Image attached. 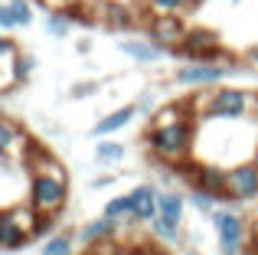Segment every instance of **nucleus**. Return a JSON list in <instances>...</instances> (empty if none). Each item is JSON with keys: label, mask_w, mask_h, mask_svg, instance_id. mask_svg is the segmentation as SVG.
I'll use <instances>...</instances> for the list:
<instances>
[{"label": "nucleus", "mask_w": 258, "mask_h": 255, "mask_svg": "<svg viewBox=\"0 0 258 255\" xmlns=\"http://www.w3.org/2000/svg\"><path fill=\"white\" fill-rule=\"evenodd\" d=\"M183 255H200V252H196V249H183Z\"/></svg>", "instance_id": "e433bc0d"}, {"label": "nucleus", "mask_w": 258, "mask_h": 255, "mask_svg": "<svg viewBox=\"0 0 258 255\" xmlns=\"http://www.w3.org/2000/svg\"><path fill=\"white\" fill-rule=\"evenodd\" d=\"M186 170H189L186 173L189 183H193L196 190H206V193H213L219 203H229V170H222V167H216V164H193V167H186Z\"/></svg>", "instance_id": "9d476101"}, {"label": "nucleus", "mask_w": 258, "mask_h": 255, "mask_svg": "<svg viewBox=\"0 0 258 255\" xmlns=\"http://www.w3.org/2000/svg\"><path fill=\"white\" fill-rule=\"evenodd\" d=\"M101 13H105V26L108 30H131L134 26V17H131V10H124L121 4H105L101 7Z\"/></svg>", "instance_id": "aec40b11"}, {"label": "nucleus", "mask_w": 258, "mask_h": 255, "mask_svg": "<svg viewBox=\"0 0 258 255\" xmlns=\"http://www.w3.org/2000/svg\"><path fill=\"white\" fill-rule=\"evenodd\" d=\"M39 7H46V10H69V7H76L79 0H36Z\"/></svg>", "instance_id": "c756f323"}, {"label": "nucleus", "mask_w": 258, "mask_h": 255, "mask_svg": "<svg viewBox=\"0 0 258 255\" xmlns=\"http://www.w3.org/2000/svg\"><path fill=\"white\" fill-rule=\"evenodd\" d=\"M17 52H20L17 39H10V33H0V62H10Z\"/></svg>", "instance_id": "bb28decb"}, {"label": "nucleus", "mask_w": 258, "mask_h": 255, "mask_svg": "<svg viewBox=\"0 0 258 255\" xmlns=\"http://www.w3.org/2000/svg\"><path fill=\"white\" fill-rule=\"evenodd\" d=\"M7 7H10L13 20H17V30H26V26H33V0H7Z\"/></svg>", "instance_id": "393cba45"}, {"label": "nucleus", "mask_w": 258, "mask_h": 255, "mask_svg": "<svg viewBox=\"0 0 258 255\" xmlns=\"http://www.w3.org/2000/svg\"><path fill=\"white\" fill-rule=\"evenodd\" d=\"M46 33H49V36H56V39L69 36V33H72L69 10H49V13H46Z\"/></svg>", "instance_id": "4be33fe9"}, {"label": "nucleus", "mask_w": 258, "mask_h": 255, "mask_svg": "<svg viewBox=\"0 0 258 255\" xmlns=\"http://www.w3.org/2000/svg\"><path fill=\"white\" fill-rule=\"evenodd\" d=\"M36 219H39V213L30 203L0 210V252H20L23 245H30Z\"/></svg>", "instance_id": "20e7f679"}, {"label": "nucleus", "mask_w": 258, "mask_h": 255, "mask_svg": "<svg viewBox=\"0 0 258 255\" xmlns=\"http://www.w3.org/2000/svg\"><path fill=\"white\" fill-rule=\"evenodd\" d=\"M13 72H10V62H0V92H7V89H13Z\"/></svg>", "instance_id": "c85d7f7f"}, {"label": "nucleus", "mask_w": 258, "mask_h": 255, "mask_svg": "<svg viewBox=\"0 0 258 255\" xmlns=\"http://www.w3.org/2000/svg\"><path fill=\"white\" fill-rule=\"evenodd\" d=\"M232 72H239L232 59H226V62H183V66H176L173 82L183 85V89H216Z\"/></svg>", "instance_id": "423d86ee"}, {"label": "nucleus", "mask_w": 258, "mask_h": 255, "mask_svg": "<svg viewBox=\"0 0 258 255\" xmlns=\"http://www.w3.org/2000/svg\"><path fill=\"white\" fill-rule=\"evenodd\" d=\"M242 62H245V66H248V69H252V72H258V43H255L252 49L245 52V56H242Z\"/></svg>", "instance_id": "473e14b6"}, {"label": "nucleus", "mask_w": 258, "mask_h": 255, "mask_svg": "<svg viewBox=\"0 0 258 255\" xmlns=\"http://www.w3.org/2000/svg\"><path fill=\"white\" fill-rule=\"evenodd\" d=\"M186 203H193L200 213H213L219 200H216L213 193H206V190H196V186H193V193H189V200H186Z\"/></svg>", "instance_id": "a878e982"}, {"label": "nucleus", "mask_w": 258, "mask_h": 255, "mask_svg": "<svg viewBox=\"0 0 258 255\" xmlns=\"http://www.w3.org/2000/svg\"><path fill=\"white\" fill-rule=\"evenodd\" d=\"M147 7L154 13H176V17H183V13H193L200 7V0H147Z\"/></svg>", "instance_id": "5701e85b"}, {"label": "nucleus", "mask_w": 258, "mask_h": 255, "mask_svg": "<svg viewBox=\"0 0 258 255\" xmlns=\"http://www.w3.org/2000/svg\"><path fill=\"white\" fill-rule=\"evenodd\" d=\"M124 223H118V219H111V216H98V219H92V223H85L82 229H79V242L82 245H105V242H111L114 236H118V229Z\"/></svg>", "instance_id": "4468645a"}, {"label": "nucleus", "mask_w": 258, "mask_h": 255, "mask_svg": "<svg viewBox=\"0 0 258 255\" xmlns=\"http://www.w3.org/2000/svg\"><path fill=\"white\" fill-rule=\"evenodd\" d=\"M134 118H138V108H134V105H121V108L108 111L105 118H98V121L92 124V138H111V134L124 131Z\"/></svg>", "instance_id": "2eb2a0df"}, {"label": "nucleus", "mask_w": 258, "mask_h": 255, "mask_svg": "<svg viewBox=\"0 0 258 255\" xmlns=\"http://www.w3.org/2000/svg\"><path fill=\"white\" fill-rule=\"evenodd\" d=\"M255 111H258V92H255Z\"/></svg>", "instance_id": "4c0bfd02"}, {"label": "nucleus", "mask_w": 258, "mask_h": 255, "mask_svg": "<svg viewBox=\"0 0 258 255\" xmlns=\"http://www.w3.org/2000/svg\"><path fill=\"white\" fill-rule=\"evenodd\" d=\"M30 134L23 131V124H17L13 118L0 115V157L13 160V157H23L26 147H30Z\"/></svg>", "instance_id": "9b49d317"}, {"label": "nucleus", "mask_w": 258, "mask_h": 255, "mask_svg": "<svg viewBox=\"0 0 258 255\" xmlns=\"http://www.w3.org/2000/svg\"><path fill=\"white\" fill-rule=\"evenodd\" d=\"M176 49H180V59H186V62H226V59H232L222 49L219 36L209 30H186V36Z\"/></svg>", "instance_id": "0eeeda50"}, {"label": "nucleus", "mask_w": 258, "mask_h": 255, "mask_svg": "<svg viewBox=\"0 0 258 255\" xmlns=\"http://www.w3.org/2000/svg\"><path fill=\"white\" fill-rule=\"evenodd\" d=\"M0 30H4V33L17 30V20H13V13H10V7H7V4H0Z\"/></svg>", "instance_id": "cd10ccee"}, {"label": "nucleus", "mask_w": 258, "mask_h": 255, "mask_svg": "<svg viewBox=\"0 0 258 255\" xmlns=\"http://www.w3.org/2000/svg\"><path fill=\"white\" fill-rule=\"evenodd\" d=\"M209 219H213V229H216L222 255H245L248 252V223H245V216H239V213L229 210V206H222V210L209 213Z\"/></svg>", "instance_id": "39448f33"}, {"label": "nucleus", "mask_w": 258, "mask_h": 255, "mask_svg": "<svg viewBox=\"0 0 258 255\" xmlns=\"http://www.w3.org/2000/svg\"><path fill=\"white\" fill-rule=\"evenodd\" d=\"M183 213H186V197L180 190H157V216L183 223Z\"/></svg>", "instance_id": "dca6fc26"}, {"label": "nucleus", "mask_w": 258, "mask_h": 255, "mask_svg": "<svg viewBox=\"0 0 258 255\" xmlns=\"http://www.w3.org/2000/svg\"><path fill=\"white\" fill-rule=\"evenodd\" d=\"M186 30L189 26L183 23V17H176V13H154V17L147 20V36L164 46L167 56H170V49H176V46L183 43Z\"/></svg>", "instance_id": "1a4fd4ad"}, {"label": "nucleus", "mask_w": 258, "mask_h": 255, "mask_svg": "<svg viewBox=\"0 0 258 255\" xmlns=\"http://www.w3.org/2000/svg\"><path fill=\"white\" fill-rule=\"evenodd\" d=\"M134 108H138V115H147V118H151L154 115V98H151V92H147V95H141V102L134 105Z\"/></svg>", "instance_id": "7c9ffc66"}, {"label": "nucleus", "mask_w": 258, "mask_h": 255, "mask_svg": "<svg viewBox=\"0 0 258 255\" xmlns=\"http://www.w3.org/2000/svg\"><path fill=\"white\" fill-rule=\"evenodd\" d=\"M258 197V160H242L229 167V203H252Z\"/></svg>", "instance_id": "6e6552de"}, {"label": "nucleus", "mask_w": 258, "mask_h": 255, "mask_svg": "<svg viewBox=\"0 0 258 255\" xmlns=\"http://www.w3.org/2000/svg\"><path fill=\"white\" fill-rule=\"evenodd\" d=\"M39 255H76V236L72 232H52V236H46Z\"/></svg>", "instance_id": "6ab92c4d"}, {"label": "nucleus", "mask_w": 258, "mask_h": 255, "mask_svg": "<svg viewBox=\"0 0 258 255\" xmlns=\"http://www.w3.org/2000/svg\"><path fill=\"white\" fill-rule=\"evenodd\" d=\"M118 52H124L131 62H138V66H157L160 59L167 56V49L160 43H154L151 36H131V39H124V43H118Z\"/></svg>", "instance_id": "f8f14e48"}, {"label": "nucleus", "mask_w": 258, "mask_h": 255, "mask_svg": "<svg viewBox=\"0 0 258 255\" xmlns=\"http://www.w3.org/2000/svg\"><path fill=\"white\" fill-rule=\"evenodd\" d=\"M147 151L170 167H183L189 164V154L196 144V115L180 118L173 124H151L147 128Z\"/></svg>", "instance_id": "f03ea898"}, {"label": "nucleus", "mask_w": 258, "mask_h": 255, "mask_svg": "<svg viewBox=\"0 0 258 255\" xmlns=\"http://www.w3.org/2000/svg\"><path fill=\"white\" fill-rule=\"evenodd\" d=\"M92 92H98V85H95V82H82V85L72 89V98H85V95H92Z\"/></svg>", "instance_id": "2f4dec72"}, {"label": "nucleus", "mask_w": 258, "mask_h": 255, "mask_svg": "<svg viewBox=\"0 0 258 255\" xmlns=\"http://www.w3.org/2000/svg\"><path fill=\"white\" fill-rule=\"evenodd\" d=\"M33 69H36V56H30V52H23V49L10 59V72H13V82H17V85L30 82Z\"/></svg>", "instance_id": "412c9836"}, {"label": "nucleus", "mask_w": 258, "mask_h": 255, "mask_svg": "<svg viewBox=\"0 0 258 255\" xmlns=\"http://www.w3.org/2000/svg\"><path fill=\"white\" fill-rule=\"evenodd\" d=\"M127 197H131V219L127 223H151L157 216V186L154 183H138Z\"/></svg>", "instance_id": "ddd939ff"}, {"label": "nucleus", "mask_w": 258, "mask_h": 255, "mask_svg": "<svg viewBox=\"0 0 258 255\" xmlns=\"http://www.w3.org/2000/svg\"><path fill=\"white\" fill-rule=\"evenodd\" d=\"M105 255H127V252H124V249H108Z\"/></svg>", "instance_id": "c9c22d12"}, {"label": "nucleus", "mask_w": 258, "mask_h": 255, "mask_svg": "<svg viewBox=\"0 0 258 255\" xmlns=\"http://www.w3.org/2000/svg\"><path fill=\"white\" fill-rule=\"evenodd\" d=\"M229 4H242V0H229Z\"/></svg>", "instance_id": "ea45409f"}, {"label": "nucleus", "mask_w": 258, "mask_h": 255, "mask_svg": "<svg viewBox=\"0 0 258 255\" xmlns=\"http://www.w3.org/2000/svg\"><path fill=\"white\" fill-rule=\"evenodd\" d=\"M124 157H127V147L121 144V141H114V138H98V144H95V164L114 167V164H121Z\"/></svg>", "instance_id": "f3484780"}, {"label": "nucleus", "mask_w": 258, "mask_h": 255, "mask_svg": "<svg viewBox=\"0 0 258 255\" xmlns=\"http://www.w3.org/2000/svg\"><path fill=\"white\" fill-rule=\"evenodd\" d=\"M252 245H258V219H255V226H252Z\"/></svg>", "instance_id": "f704fd0d"}, {"label": "nucleus", "mask_w": 258, "mask_h": 255, "mask_svg": "<svg viewBox=\"0 0 258 255\" xmlns=\"http://www.w3.org/2000/svg\"><path fill=\"white\" fill-rule=\"evenodd\" d=\"M196 121H239L252 111V95L245 89H232V85H216V89H203V95L189 98Z\"/></svg>", "instance_id": "7ed1b4c3"}, {"label": "nucleus", "mask_w": 258, "mask_h": 255, "mask_svg": "<svg viewBox=\"0 0 258 255\" xmlns=\"http://www.w3.org/2000/svg\"><path fill=\"white\" fill-rule=\"evenodd\" d=\"M23 160L30 167V193H26V203L39 216L56 219L66 210V200H69V173H66V167L46 147H39L36 141L26 147Z\"/></svg>", "instance_id": "f257e3e1"}, {"label": "nucleus", "mask_w": 258, "mask_h": 255, "mask_svg": "<svg viewBox=\"0 0 258 255\" xmlns=\"http://www.w3.org/2000/svg\"><path fill=\"white\" fill-rule=\"evenodd\" d=\"M151 232L160 239V242H183V223H176V219H167V216H154L151 219Z\"/></svg>", "instance_id": "a211bd4d"}, {"label": "nucleus", "mask_w": 258, "mask_h": 255, "mask_svg": "<svg viewBox=\"0 0 258 255\" xmlns=\"http://www.w3.org/2000/svg\"><path fill=\"white\" fill-rule=\"evenodd\" d=\"M114 183V177H95L92 180V190H105V186H111Z\"/></svg>", "instance_id": "72a5a7b5"}, {"label": "nucleus", "mask_w": 258, "mask_h": 255, "mask_svg": "<svg viewBox=\"0 0 258 255\" xmlns=\"http://www.w3.org/2000/svg\"><path fill=\"white\" fill-rule=\"evenodd\" d=\"M101 216H111V219H118V223H127V219H131V197H127V193L111 197L105 203V210H101Z\"/></svg>", "instance_id": "b1692460"}, {"label": "nucleus", "mask_w": 258, "mask_h": 255, "mask_svg": "<svg viewBox=\"0 0 258 255\" xmlns=\"http://www.w3.org/2000/svg\"><path fill=\"white\" fill-rule=\"evenodd\" d=\"M255 160H258V141H255Z\"/></svg>", "instance_id": "58836bf2"}]
</instances>
